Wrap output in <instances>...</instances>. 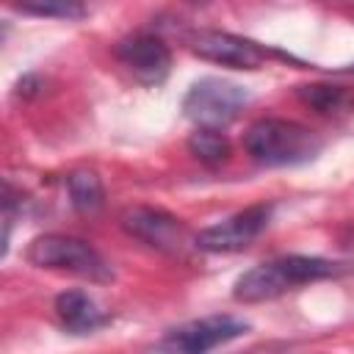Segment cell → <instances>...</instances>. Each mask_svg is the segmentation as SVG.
Here are the masks:
<instances>
[{"label": "cell", "instance_id": "6da1fadb", "mask_svg": "<svg viewBox=\"0 0 354 354\" xmlns=\"http://www.w3.org/2000/svg\"><path fill=\"white\" fill-rule=\"evenodd\" d=\"M343 271H346L343 263H335L326 257L288 254V257H277V260H268V263H260V266L243 271L232 285V296H235V301H243V304L271 301L299 285L340 277Z\"/></svg>", "mask_w": 354, "mask_h": 354}, {"label": "cell", "instance_id": "7a4b0ae2", "mask_svg": "<svg viewBox=\"0 0 354 354\" xmlns=\"http://www.w3.org/2000/svg\"><path fill=\"white\" fill-rule=\"evenodd\" d=\"M243 147L263 166H299L318 155L321 138L290 119H260L246 130Z\"/></svg>", "mask_w": 354, "mask_h": 354}, {"label": "cell", "instance_id": "3957f363", "mask_svg": "<svg viewBox=\"0 0 354 354\" xmlns=\"http://www.w3.org/2000/svg\"><path fill=\"white\" fill-rule=\"evenodd\" d=\"M25 260L36 268H50V271H66L75 277H83L88 282H111L113 271L108 260L86 241L72 238V235H39L28 243Z\"/></svg>", "mask_w": 354, "mask_h": 354}, {"label": "cell", "instance_id": "277c9868", "mask_svg": "<svg viewBox=\"0 0 354 354\" xmlns=\"http://www.w3.org/2000/svg\"><path fill=\"white\" fill-rule=\"evenodd\" d=\"M246 102L249 91L243 86L221 77H202L188 88L183 111L196 127H224L243 111Z\"/></svg>", "mask_w": 354, "mask_h": 354}, {"label": "cell", "instance_id": "5b68a950", "mask_svg": "<svg viewBox=\"0 0 354 354\" xmlns=\"http://www.w3.org/2000/svg\"><path fill=\"white\" fill-rule=\"evenodd\" d=\"M188 47L194 55L221 66H232V69H260L271 55H277L260 47L257 41L227 33V30H196L188 39Z\"/></svg>", "mask_w": 354, "mask_h": 354}, {"label": "cell", "instance_id": "8992f818", "mask_svg": "<svg viewBox=\"0 0 354 354\" xmlns=\"http://www.w3.org/2000/svg\"><path fill=\"white\" fill-rule=\"evenodd\" d=\"M268 218H271V207L268 205H252V207L238 210L230 218L202 230L194 238V243H196V249L216 252V254L218 252H241L268 227Z\"/></svg>", "mask_w": 354, "mask_h": 354}, {"label": "cell", "instance_id": "52a82bcc", "mask_svg": "<svg viewBox=\"0 0 354 354\" xmlns=\"http://www.w3.org/2000/svg\"><path fill=\"white\" fill-rule=\"evenodd\" d=\"M122 227L127 235L166 254H180L185 246V227L180 224V218L158 207H127L122 213Z\"/></svg>", "mask_w": 354, "mask_h": 354}, {"label": "cell", "instance_id": "ba28073f", "mask_svg": "<svg viewBox=\"0 0 354 354\" xmlns=\"http://www.w3.org/2000/svg\"><path fill=\"white\" fill-rule=\"evenodd\" d=\"M246 332H249V324L235 318V315H207V318L188 321V324L171 329L166 335L163 346L177 348V351H188V354H202V351H210L221 343H230Z\"/></svg>", "mask_w": 354, "mask_h": 354}, {"label": "cell", "instance_id": "9c48e42d", "mask_svg": "<svg viewBox=\"0 0 354 354\" xmlns=\"http://www.w3.org/2000/svg\"><path fill=\"white\" fill-rule=\"evenodd\" d=\"M116 58L122 66L144 86H158L169 77L171 69V53L163 44V39L152 33H136L116 44Z\"/></svg>", "mask_w": 354, "mask_h": 354}, {"label": "cell", "instance_id": "30bf717a", "mask_svg": "<svg viewBox=\"0 0 354 354\" xmlns=\"http://www.w3.org/2000/svg\"><path fill=\"white\" fill-rule=\"evenodd\" d=\"M55 313L61 318V324L72 332V335H88L97 332L100 326L108 324V315L100 310V304L83 293V290H64L55 299Z\"/></svg>", "mask_w": 354, "mask_h": 354}, {"label": "cell", "instance_id": "8fae6325", "mask_svg": "<svg viewBox=\"0 0 354 354\" xmlns=\"http://www.w3.org/2000/svg\"><path fill=\"white\" fill-rule=\"evenodd\" d=\"M66 188H69V199H72V207L83 216H91L97 213L102 205H105V188H102V180L97 177V171L91 169H77L66 177Z\"/></svg>", "mask_w": 354, "mask_h": 354}, {"label": "cell", "instance_id": "7c38bea8", "mask_svg": "<svg viewBox=\"0 0 354 354\" xmlns=\"http://www.w3.org/2000/svg\"><path fill=\"white\" fill-rule=\"evenodd\" d=\"M299 97L304 105L315 108L318 113L326 116H337L354 108V94H348L343 86H332V83H310L299 88Z\"/></svg>", "mask_w": 354, "mask_h": 354}, {"label": "cell", "instance_id": "4fadbf2b", "mask_svg": "<svg viewBox=\"0 0 354 354\" xmlns=\"http://www.w3.org/2000/svg\"><path fill=\"white\" fill-rule=\"evenodd\" d=\"M188 149L205 166H221L230 158V141L224 133H218V127H196V133L188 138Z\"/></svg>", "mask_w": 354, "mask_h": 354}, {"label": "cell", "instance_id": "5bb4252c", "mask_svg": "<svg viewBox=\"0 0 354 354\" xmlns=\"http://www.w3.org/2000/svg\"><path fill=\"white\" fill-rule=\"evenodd\" d=\"M11 8L33 17H53V19H80L86 14L83 0H8Z\"/></svg>", "mask_w": 354, "mask_h": 354}, {"label": "cell", "instance_id": "9a60e30c", "mask_svg": "<svg viewBox=\"0 0 354 354\" xmlns=\"http://www.w3.org/2000/svg\"><path fill=\"white\" fill-rule=\"evenodd\" d=\"M188 3H194V6H202V3H207V0H188Z\"/></svg>", "mask_w": 354, "mask_h": 354}]
</instances>
